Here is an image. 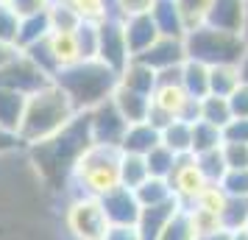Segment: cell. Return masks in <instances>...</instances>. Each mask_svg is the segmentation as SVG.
<instances>
[{
	"label": "cell",
	"mask_w": 248,
	"mask_h": 240,
	"mask_svg": "<svg viewBox=\"0 0 248 240\" xmlns=\"http://www.w3.org/2000/svg\"><path fill=\"white\" fill-rule=\"evenodd\" d=\"M90 145H92L90 117H87V112H78L76 120L70 126H64L59 134L42 140L36 145H28V154H31V162H34L39 179L50 190H62L73 179L76 162L81 160V154Z\"/></svg>",
	"instance_id": "6da1fadb"
},
{
	"label": "cell",
	"mask_w": 248,
	"mask_h": 240,
	"mask_svg": "<svg viewBox=\"0 0 248 240\" xmlns=\"http://www.w3.org/2000/svg\"><path fill=\"white\" fill-rule=\"evenodd\" d=\"M76 114H78V109L73 106L67 92L62 90L56 81H50L42 90H36L34 95H28L17 137L25 148L36 145V143L59 134L64 126H70L76 120Z\"/></svg>",
	"instance_id": "7a4b0ae2"
},
{
	"label": "cell",
	"mask_w": 248,
	"mask_h": 240,
	"mask_svg": "<svg viewBox=\"0 0 248 240\" xmlns=\"http://www.w3.org/2000/svg\"><path fill=\"white\" fill-rule=\"evenodd\" d=\"M53 81L67 92V98L78 112H90L92 106L112 98V92L117 90V81H120V73L101 59H81L70 67H62Z\"/></svg>",
	"instance_id": "3957f363"
},
{
	"label": "cell",
	"mask_w": 248,
	"mask_h": 240,
	"mask_svg": "<svg viewBox=\"0 0 248 240\" xmlns=\"http://www.w3.org/2000/svg\"><path fill=\"white\" fill-rule=\"evenodd\" d=\"M120 157L123 151L117 145H101L92 143L90 148L81 154L73 171V182L78 184V195H95L101 198L112 187L120 184Z\"/></svg>",
	"instance_id": "277c9868"
},
{
	"label": "cell",
	"mask_w": 248,
	"mask_h": 240,
	"mask_svg": "<svg viewBox=\"0 0 248 240\" xmlns=\"http://www.w3.org/2000/svg\"><path fill=\"white\" fill-rule=\"evenodd\" d=\"M184 48H187V59L203 62V64H240L248 50V39L243 34H232V31H220L212 25H198L184 34Z\"/></svg>",
	"instance_id": "5b68a950"
},
{
	"label": "cell",
	"mask_w": 248,
	"mask_h": 240,
	"mask_svg": "<svg viewBox=\"0 0 248 240\" xmlns=\"http://www.w3.org/2000/svg\"><path fill=\"white\" fill-rule=\"evenodd\" d=\"M64 224L76 240H106L109 229H112L101 198H95V195H76L64 212Z\"/></svg>",
	"instance_id": "8992f818"
},
{
	"label": "cell",
	"mask_w": 248,
	"mask_h": 240,
	"mask_svg": "<svg viewBox=\"0 0 248 240\" xmlns=\"http://www.w3.org/2000/svg\"><path fill=\"white\" fill-rule=\"evenodd\" d=\"M90 134H92V143H101V145H117L125 137V128H128V120H125L120 109L114 106L112 98H106L103 103L92 106L90 112Z\"/></svg>",
	"instance_id": "52a82bcc"
},
{
	"label": "cell",
	"mask_w": 248,
	"mask_h": 240,
	"mask_svg": "<svg viewBox=\"0 0 248 240\" xmlns=\"http://www.w3.org/2000/svg\"><path fill=\"white\" fill-rule=\"evenodd\" d=\"M50 76H47L45 70H39L31 62V59L25 56L23 50L17 53V56L6 64V67H0V84L3 87H9V90H17L20 95H34L36 90H42L45 84H50Z\"/></svg>",
	"instance_id": "ba28073f"
},
{
	"label": "cell",
	"mask_w": 248,
	"mask_h": 240,
	"mask_svg": "<svg viewBox=\"0 0 248 240\" xmlns=\"http://www.w3.org/2000/svg\"><path fill=\"white\" fill-rule=\"evenodd\" d=\"M98 59L106 62L117 73L131 62V50H128V42H125L120 17H106V20L98 23Z\"/></svg>",
	"instance_id": "9c48e42d"
},
{
	"label": "cell",
	"mask_w": 248,
	"mask_h": 240,
	"mask_svg": "<svg viewBox=\"0 0 248 240\" xmlns=\"http://www.w3.org/2000/svg\"><path fill=\"white\" fill-rule=\"evenodd\" d=\"M168 184H170V190H173V195H176V201L181 207H192L209 182L203 179L195 157L187 154V157H179L176 160V165H173V171L168 176Z\"/></svg>",
	"instance_id": "30bf717a"
},
{
	"label": "cell",
	"mask_w": 248,
	"mask_h": 240,
	"mask_svg": "<svg viewBox=\"0 0 248 240\" xmlns=\"http://www.w3.org/2000/svg\"><path fill=\"white\" fill-rule=\"evenodd\" d=\"M101 204L112 226H137L140 212H142V204H140L137 193L131 187H123V184H117L109 193H103Z\"/></svg>",
	"instance_id": "8fae6325"
},
{
	"label": "cell",
	"mask_w": 248,
	"mask_h": 240,
	"mask_svg": "<svg viewBox=\"0 0 248 240\" xmlns=\"http://www.w3.org/2000/svg\"><path fill=\"white\" fill-rule=\"evenodd\" d=\"M134 59H140L142 64H148V67L156 70V73L170 70V67H181V64L187 62L184 36H159L148 50H142V53L134 56Z\"/></svg>",
	"instance_id": "7c38bea8"
},
{
	"label": "cell",
	"mask_w": 248,
	"mask_h": 240,
	"mask_svg": "<svg viewBox=\"0 0 248 240\" xmlns=\"http://www.w3.org/2000/svg\"><path fill=\"white\" fill-rule=\"evenodd\" d=\"M123 31H125V42H128V50H131V59L140 56L142 50L156 42L159 36V28H156V20L148 14H134V17H123Z\"/></svg>",
	"instance_id": "4fadbf2b"
},
{
	"label": "cell",
	"mask_w": 248,
	"mask_h": 240,
	"mask_svg": "<svg viewBox=\"0 0 248 240\" xmlns=\"http://www.w3.org/2000/svg\"><path fill=\"white\" fill-rule=\"evenodd\" d=\"M206 25L220 28V31H232V34H243L246 0H212L209 14H206Z\"/></svg>",
	"instance_id": "5bb4252c"
},
{
	"label": "cell",
	"mask_w": 248,
	"mask_h": 240,
	"mask_svg": "<svg viewBox=\"0 0 248 240\" xmlns=\"http://www.w3.org/2000/svg\"><path fill=\"white\" fill-rule=\"evenodd\" d=\"M179 201L170 198L165 204H154V207H142L140 221H137V232L142 240H159V235L165 232V226L170 224V218L179 212Z\"/></svg>",
	"instance_id": "9a60e30c"
},
{
	"label": "cell",
	"mask_w": 248,
	"mask_h": 240,
	"mask_svg": "<svg viewBox=\"0 0 248 240\" xmlns=\"http://www.w3.org/2000/svg\"><path fill=\"white\" fill-rule=\"evenodd\" d=\"M159 143H162V128L154 126L151 120H140V123H128L125 137L120 143V151L145 157V154H151V151L156 148Z\"/></svg>",
	"instance_id": "2e32d148"
},
{
	"label": "cell",
	"mask_w": 248,
	"mask_h": 240,
	"mask_svg": "<svg viewBox=\"0 0 248 240\" xmlns=\"http://www.w3.org/2000/svg\"><path fill=\"white\" fill-rule=\"evenodd\" d=\"M112 101L114 106L120 109L128 123H140V120H148V112H151V95H142V92H134L123 87L117 81V90L112 92Z\"/></svg>",
	"instance_id": "e0dca14e"
},
{
	"label": "cell",
	"mask_w": 248,
	"mask_h": 240,
	"mask_svg": "<svg viewBox=\"0 0 248 240\" xmlns=\"http://www.w3.org/2000/svg\"><path fill=\"white\" fill-rule=\"evenodd\" d=\"M151 17L156 20V28L162 36H184L187 34V25H184V17H181L176 0H156L154 9H151Z\"/></svg>",
	"instance_id": "ac0fdd59"
},
{
	"label": "cell",
	"mask_w": 248,
	"mask_h": 240,
	"mask_svg": "<svg viewBox=\"0 0 248 240\" xmlns=\"http://www.w3.org/2000/svg\"><path fill=\"white\" fill-rule=\"evenodd\" d=\"M156 70H151L148 64H142L140 59H131L123 70H120V84L128 87L134 92H142V95H151L156 90Z\"/></svg>",
	"instance_id": "d6986e66"
},
{
	"label": "cell",
	"mask_w": 248,
	"mask_h": 240,
	"mask_svg": "<svg viewBox=\"0 0 248 240\" xmlns=\"http://www.w3.org/2000/svg\"><path fill=\"white\" fill-rule=\"evenodd\" d=\"M181 87L190 92L195 101L206 98L209 95V64L195 62V59H187L181 64Z\"/></svg>",
	"instance_id": "ffe728a7"
},
{
	"label": "cell",
	"mask_w": 248,
	"mask_h": 240,
	"mask_svg": "<svg viewBox=\"0 0 248 240\" xmlns=\"http://www.w3.org/2000/svg\"><path fill=\"white\" fill-rule=\"evenodd\" d=\"M25 101H28L25 95H20L17 90H9V87H3V84H0V126L17 134L20 120H23Z\"/></svg>",
	"instance_id": "44dd1931"
},
{
	"label": "cell",
	"mask_w": 248,
	"mask_h": 240,
	"mask_svg": "<svg viewBox=\"0 0 248 240\" xmlns=\"http://www.w3.org/2000/svg\"><path fill=\"white\" fill-rule=\"evenodd\" d=\"M162 145H168L176 157L192 154V120H170L162 128Z\"/></svg>",
	"instance_id": "7402d4cb"
},
{
	"label": "cell",
	"mask_w": 248,
	"mask_h": 240,
	"mask_svg": "<svg viewBox=\"0 0 248 240\" xmlns=\"http://www.w3.org/2000/svg\"><path fill=\"white\" fill-rule=\"evenodd\" d=\"M240 81H243L240 64H215V67H209V92L212 95L229 98L240 87Z\"/></svg>",
	"instance_id": "603a6c76"
},
{
	"label": "cell",
	"mask_w": 248,
	"mask_h": 240,
	"mask_svg": "<svg viewBox=\"0 0 248 240\" xmlns=\"http://www.w3.org/2000/svg\"><path fill=\"white\" fill-rule=\"evenodd\" d=\"M234 114H232V106H229V98H220V95H206L198 101V117L195 120H206V123H212V126L223 128L229 120H232Z\"/></svg>",
	"instance_id": "cb8c5ba5"
},
{
	"label": "cell",
	"mask_w": 248,
	"mask_h": 240,
	"mask_svg": "<svg viewBox=\"0 0 248 240\" xmlns=\"http://www.w3.org/2000/svg\"><path fill=\"white\" fill-rule=\"evenodd\" d=\"M50 48H53V53H56L62 67H70V64H76V62L84 59L76 31H50Z\"/></svg>",
	"instance_id": "d4e9b609"
},
{
	"label": "cell",
	"mask_w": 248,
	"mask_h": 240,
	"mask_svg": "<svg viewBox=\"0 0 248 240\" xmlns=\"http://www.w3.org/2000/svg\"><path fill=\"white\" fill-rule=\"evenodd\" d=\"M50 34V17L47 12L42 14H31V17H20V34H17V48L23 50V48L34 45L39 39H45Z\"/></svg>",
	"instance_id": "484cf974"
},
{
	"label": "cell",
	"mask_w": 248,
	"mask_h": 240,
	"mask_svg": "<svg viewBox=\"0 0 248 240\" xmlns=\"http://www.w3.org/2000/svg\"><path fill=\"white\" fill-rule=\"evenodd\" d=\"M148 176H151V171H148L145 157H140V154H125L123 151V157H120V184L137 190Z\"/></svg>",
	"instance_id": "4316f807"
},
{
	"label": "cell",
	"mask_w": 248,
	"mask_h": 240,
	"mask_svg": "<svg viewBox=\"0 0 248 240\" xmlns=\"http://www.w3.org/2000/svg\"><path fill=\"white\" fill-rule=\"evenodd\" d=\"M223 145V128L206 120H192V154H206Z\"/></svg>",
	"instance_id": "83f0119b"
},
{
	"label": "cell",
	"mask_w": 248,
	"mask_h": 240,
	"mask_svg": "<svg viewBox=\"0 0 248 240\" xmlns=\"http://www.w3.org/2000/svg\"><path fill=\"white\" fill-rule=\"evenodd\" d=\"M23 53L31 62H34L39 70H45L50 79H56V73L62 70V64H59V59L56 53H53V48H50V34L45 36V39H39V42H34V45H28L23 48Z\"/></svg>",
	"instance_id": "f1b7e54d"
},
{
	"label": "cell",
	"mask_w": 248,
	"mask_h": 240,
	"mask_svg": "<svg viewBox=\"0 0 248 240\" xmlns=\"http://www.w3.org/2000/svg\"><path fill=\"white\" fill-rule=\"evenodd\" d=\"M220 224L229 232H243L248 226V198L226 195V204L220 209Z\"/></svg>",
	"instance_id": "f546056e"
},
{
	"label": "cell",
	"mask_w": 248,
	"mask_h": 240,
	"mask_svg": "<svg viewBox=\"0 0 248 240\" xmlns=\"http://www.w3.org/2000/svg\"><path fill=\"white\" fill-rule=\"evenodd\" d=\"M134 193H137V198H140V204H142V207L165 204V201H170V198H176L173 190H170L168 179H159V176H148Z\"/></svg>",
	"instance_id": "4dcf8cb0"
},
{
	"label": "cell",
	"mask_w": 248,
	"mask_h": 240,
	"mask_svg": "<svg viewBox=\"0 0 248 240\" xmlns=\"http://www.w3.org/2000/svg\"><path fill=\"white\" fill-rule=\"evenodd\" d=\"M47 17H50V31H76L84 23L67 0H53L47 9Z\"/></svg>",
	"instance_id": "1f68e13d"
},
{
	"label": "cell",
	"mask_w": 248,
	"mask_h": 240,
	"mask_svg": "<svg viewBox=\"0 0 248 240\" xmlns=\"http://www.w3.org/2000/svg\"><path fill=\"white\" fill-rule=\"evenodd\" d=\"M67 3L78 12L81 20H90V23H101L106 17H117L114 0H67Z\"/></svg>",
	"instance_id": "d6a6232c"
},
{
	"label": "cell",
	"mask_w": 248,
	"mask_h": 240,
	"mask_svg": "<svg viewBox=\"0 0 248 240\" xmlns=\"http://www.w3.org/2000/svg\"><path fill=\"white\" fill-rule=\"evenodd\" d=\"M159 240H198L187 207H179V212L170 218V224L165 226V232L159 235Z\"/></svg>",
	"instance_id": "836d02e7"
},
{
	"label": "cell",
	"mask_w": 248,
	"mask_h": 240,
	"mask_svg": "<svg viewBox=\"0 0 248 240\" xmlns=\"http://www.w3.org/2000/svg\"><path fill=\"white\" fill-rule=\"evenodd\" d=\"M195 162H198V168H201L203 179L209 184H220V179L226 176V160H223V151L215 148V151H206V154H192Z\"/></svg>",
	"instance_id": "e575fe53"
},
{
	"label": "cell",
	"mask_w": 248,
	"mask_h": 240,
	"mask_svg": "<svg viewBox=\"0 0 248 240\" xmlns=\"http://www.w3.org/2000/svg\"><path fill=\"white\" fill-rule=\"evenodd\" d=\"M176 160H179V157H176L168 145H162V143H159L151 154H145L148 171H151V176H159V179H168L170 171H173V165H176Z\"/></svg>",
	"instance_id": "d590c367"
},
{
	"label": "cell",
	"mask_w": 248,
	"mask_h": 240,
	"mask_svg": "<svg viewBox=\"0 0 248 240\" xmlns=\"http://www.w3.org/2000/svg\"><path fill=\"white\" fill-rule=\"evenodd\" d=\"M176 6H179L181 17H184V25L190 31V28H198V25L206 23V14H209L212 0H176Z\"/></svg>",
	"instance_id": "8d00e7d4"
},
{
	"label": "cell",
	"mask_w": 248,
	"mask_h": 240,
	"mask_svg": "<svg viewBox=\"0 0 248 240\" xmlns=\"http://www.w3.org/2000/svg\"><path fill=\"white\" fill-rule=\"evenodd\" d=\"M76 36H78V48L84 59H98V23H84L76 28Z\"/></svg>",
	"instance_id": "74e56055"
},
{
	"label": "cell",
	"mask_w": 248,
	"mask_h": 240,
	"mask_svg": "<svg viewBox=\"0 0 248 240\" xmlns=\"http://www.w3.org/2000/svg\"><path fill=\"white\" fill-rule=\"evenodd\" d=\"M17 34H20V14L9 3H0V39L17 45Z\"/></svg>",
	"instance_id": "f35d334b"
},
{
	"label": "cell",
	"mask_w": 248,
	"mask_h": 240,
	"mask_svg": "<svg viewBox=\"0 0 248 240\" xmlns=\"http://www.w3.org/2000/svg\"><path fill=\"white\" fill-rule=\"evenodd\" d=\"M220 187L226 195H237V198H248V168H237V171H226L220 179Z\"/></svg>",
	"instance_id": "ab89813d"
},
{
	"label": "cell",
	"mask_w": 248,
	"mask_h": 240,
	"mask_svg": "<svg viewBox=\"0 0 248 240\" xmlns=\"http://www.w3.org/2000/svg\"><path fill=\"white\" fill-rule=\"evenodd\" d=\"M220 151H223V160L229 171L248 168V143H223Z\"/></svg>",
	"instance_id": "60d3db41"
},
{
	"label": "cell",
	"mask_w": 248,
	"mask_h": 240,
	"mask_svg": "<svg viewBox=\"0 0 248 240\" xmlns=\"http://www.w3.org/2000/svg\"><path fill=\"white\" fill-rule=\"evenodd\" d=\"M156 0H114V12L117 17H134V14H148L154 9Z\"/></svg>",
	"instance_id": "b9f144b4"
},
{
	"label": "cell",
	"mask_w": 248,
	"mask_h": 240,
	"mask_svg": "<svg viewBox=\"0 0 248 240\" xmlns=\"http://www.w3.org/2000/svg\"><path fill=\"white\" fill-rule=\"evenodd\" d=\"M223 143H248V117H232L226 123Z\"/></svg>",
	"instance_id": "7bdbcfd3"
},
{
	"label": "cell",
	"mask_w": 248,
	"mask_h": 240,
	"mask_svg": "<svg viewBox=\"0 0 248 240\" xmlns=\"http://www.w3.org/2000/svg\"><path fill=\"white\" fill-rule=\"evenodd\" d=\"M6 3H9V6H12V9L20 14V17H31V14L47 12L53 0H6Z\"/></svg>",
	"instance_id": "ee69618b"
},
{
	"label": "cell",
	"mask_w": 248,
	"mask_h": 240,
	"mask_svg": "<svg viewBox=\"0 0 248 240\" xmlns=\"http://www.w3.org/2000/svg\"><path fill=\"white\" fill-rule=\"evenodd\" d=\"M229 106L234 117H248V81H240V87L229 95Z\"/></svg>",
	"instance_id": "f6af8a7d"
},
{
	"label": "cell",
	"mask_w": 248,
	"mask_h": 240,
	"mask_svg": "<svg viewBox=\"0 0 248 240\" xmlns=\"http://www.w3.org/2000/svg\"><path fill=\"white\" fill-rule=\"evenodd\" d=\"M20 145H23V143H20V137H17L14 131H9V128L0 126V157L9 154V151H17Z\"/></svg>",
	"instance_id": "bcb514c9"
},
{
	"label": "cell",
	"mask_w": 248,
	"mask_h": 240,
	"mask_svg": "<svg viewBox=\"0 0 248 240\" xmlns=\"http://www.w3.org/2000/svg\"><path fill=\"white\" fill-rule=\"evenodd\" d=\"M106 240H142V238H140L137 226H112Z\"/></svg>",
	"instance_id": "7dc6e473"
},
{
	"label": "cell",
	"mask_w": 248,
	"mask_h": 240,
	"mask_svg": "<svg viewBox=\"0 0 248 240\" xmlns=\"http://www.w3.org/2000/svg\"><path fill=\"white\" fill-rule=\"evenodd\" d=\"M17 53H20V48H17V45H9V42H3V39H0V67H6Z\"/></svg>",
	"instance_id": "c3c4849f"
},
{
	"label": "cell",
	"mask_w": 248,
	"mask_h": 240,
	"mask_svg": "<svg viewBox=\"0 0 248 240\" xmlns=\"http://www.w3.org/2000/svg\"><path fill=\"white\" fill-rule=\"evenodd\" d=\"M198 240H232V232H229V229H217V232H209V235H201Z\"/></svg>",
	"instance_id": "681fc988"
},
{
	"label": "cell",
	"mask_w": 248,
	"mask_h": 240,
	"mask_svg": "<svg viewBox=\"0 0 248 240\" xmlns=\"http://www.w3.org/2000/svg\"><path fill=\"white\" fill-rule=\"evenodd\" d=\"M240 76H243V81H248V50L243 56V62H240Z\"/></svg>",
	"instance_id": "f907efd6"
},
{
	"label": "cell",
	"mask_w": 248,
	"mask_h": 240,
	"mask_svg": "<svg viewBox=\"0 0 248 240\" xmlns=\"http://www.w3.org/2000/svg\"><path fill=\"white\" fill-rule=\"evenodd\" d=\"M232 240H248V232L243 229V232H232Z\"/></svg>",
	"instance_id": "816d5d0a"
},
{
	"label": "cell",
	"mask_w": 248,
	"mask_h": 240,
	"mask_svg": "<svg viewBox=\"0 0 248 240\" xmlns=\"http://www.w3.org/2000/svg\"><path fill=\"white\" fill-rule=\"evenodd\" d=\"M243 36L248 39V0H246V28H243Z\"/></svg>",
	"instance_id": "f5cc1de1"
},
{
	"label": "cell",
	"mask_w": 248,
	"mask_h": 240,
	"mask_svg": "<svg viewBox=\"0 0 248 240\" xmlns=\"http://www.w3.org/2000/svg\"><path fill=\"white\" fill-rule=\"evenodd\" d=\"M0 3H6V0H0Z\"/></svg>",
	"instance_id": "db71d44e"
},
{
	"label": "cell",
	"mask_w": 248,
	"mask_h": 240,
	"mask_svg": "<svg viewBox=\"0 0 248 240\" xmlns=\"http://www.w3.org/2000/svg\"><path fill=\"white\" fill-rule=\"evenodd\" d=\"M246 232H248V226H246Z\"/></svg>",
	"instance_id": "11a10c76"
}]
</instances>
